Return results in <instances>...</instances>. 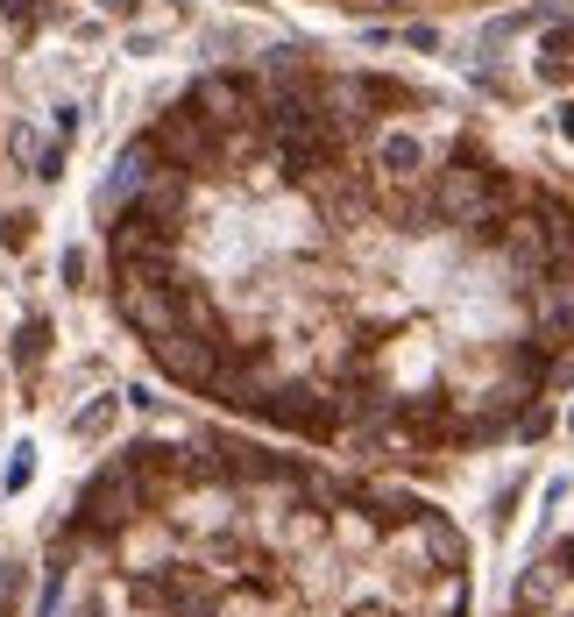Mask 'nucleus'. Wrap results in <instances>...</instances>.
Masks as SVG:
<instances>
[{
  "instance_id": "obj_3",
  "label": "nucleus",
  "mask_w": 574,
  "mask_h": 617,
  "mask_svg": "<svg viewBox=\"0 0 574 617\" xmlns=\"http://www.w3.org/2000/svg\"><path fill=\"white\" fill-rule=\"evenodd\" d=\"M326 14H361V22H398V14H475V8H510V0H306Z\"/></svg>"
},
{
  "instance_id": "obj_5",
  "label": "nucleus",
  "mask_w": 574,
  "mask_h": 617,
  "mask_svg": "<svg viewBox=\"0 0 574 617\" xmlns=\"http://www.w3.org/2000/svg\"><path fill=\"white\" fill-rule=\"evenodd\" d=\"M114 426V398H100V404H85L79 419H71V433H79V441H100V433Z\"/></svg>"
},
{
  "instance_id": "obj_8",
  "label": "nucleus",
  "mask_w": 574,
  "mask_h": 617,
  "mask_svg": "<svg viewBox=\"0 0 574 617\" xmlns=\"http://www.w3.org/2000/svg\"><path fill=\"white\" fill-rule=\"evenodd\" d=\"M36 447H14V461H8V490H28V476H36Z\"/></svg>"
},
{
  "instance_id": "obj_1",
  "label": "nucleus",
  "mask_w": 574,
  "mask_h": 617,
  "mask_svg": "<svg viewBox=\"0 0 574 617\" xmlns=\"http://www.w3.org/2000/svg\"><path fill=\"white\" fill-rule=\"evenodd\" d=\"M100 242L149 363L312 447L455 461L574 384V192L383 65L199 71L114 157Z\"/></svg>"
},
{
  "instance_id": "obj_6",
  "label": "nucleus",
  "mask_w": 574,
  "mask_h": 617,
  "mask_svg": "<svg viewBox=\"0 0 574 617\" xmlns=\"http://www.w3.org/2000/svg\"><path fill=\"white\" fill-rule=\"evenodd\" d=\"M28 235H36V214H8V220H0V249H28Z\"/></svg>"
},
{
  "instance_id": "obj_7",
  "label": "nucleus",
  "mask_w": 574,
  "mask_h": 617,
  "mask_svg": "<svg viewBox=\"0 0 574 617\" xmlns=\"http://www.w3.org/2000/svg\"><path fill=\"white\" fill-rule=\"evenodd\" d=\"M22 568H0V617H14V604H22Z\"/></svg>"
},
{
  "instance_id": "obj_4",
  "label": "nucleus",
  "mask_w": 574,
  "mask_h": 617,
  "mask_svg": "<svg viewBox=\"0 0 574 617\" xmlns=\"http://www.w3.org/2000/svg\"><path fill=\"white\" fill-rule=\"evenodd\" d=\"M50 334H57V327L43 320V312H36V320H22V334H14V363H22V369H36L43 355H50Z\"/></svg>"
},
{
  "instance_id": "obj_2",
  "label": "nucleus",
  "mask_w": 574,
  "mask_h": 617,
  "mask_svg": "<svg viewBox=\"0 0 574 617\" xmlns=\"http://www.w3.org/2000/svg\"><path fill=\"white\" fill-rule=\"evenodd\" d=\"M43 617H468V539L255 441H135L57 525Z\"/></svg>"
},
{
  "instance_id": "obj_9",
  "label": "nucleus",
  "mask_w": 574,
  "mask_h": 617,
  "mask_svg": "<svg viewBox=\"0 0 574 617\" xmlns=\"http://www.w3.org/2000/svg\"><path fill=\"white\" fill-rule=\"evenodd\" d=\"M553 128H561V142H574V100H561V107H553Z\"/></svg>"
}]
</instances>
